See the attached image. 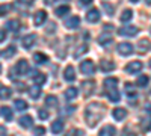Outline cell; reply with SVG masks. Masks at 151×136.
<instances>
[{"mask_svg":"<svg viewBox=\"0 0 151 136\" xmlns=\"http://www.w3.org/2000/svg\"><path fill=\"white\" fill-rule=\"evenodd\" d=\"M35 42H36V35H35V33H29V35H26V36L21 40V45H23L24 48H30Z\"/></svg>","mask_w":151,"mask_h":136,"instance_id":"obj_8","label":"cell"},{"mask_svg":"<svg viewBox=\"0 0 151 136\" xmlns=\"http://www.w3.org/2000/svg\"><path fill=\"white\" fill-rule=\"evenodd\" d=\"M82 89H83L85 97L92 95L94 91H95V82L94 80H85V82H82Z\"/></svg>","mask_w":151,"mask_h":136,"instance_id":"obj_3","label":"cell"},{"mask_svg":"<svg viewBox=\"0 0 151 136\" xmlns=\"http://www.w3.org/2000/svg\"><path fill=\"white\" fill-rule=\"evenodd\" d=\"M150 67H151V60H150Z\"/></svg>","mask_w":151,"mask_h":136,"instance_id":"obj_53","label":"cell"},{"mask_svg":"<svg viewBox=\"0 0 151 136\" xmlns=\"http://www.w3.org/2000/svg\"><path fill=\"white\" fill-rule=\"evenodd\" d=\"M15 53H17V48H15L14 45H9L6 50L3 52V56H5V58H11L12 55H15Z\"/></svg>","mask_w":151,"mask_h":136,"instance_id":"obj_36","label":"cell"},{"mask_svg":"<svg viewBox=\"0 0 151 136\" xmlns=\"http://www.w3.org/2000/svg\"><path fill=\"white\" fill-rule=\"evenodd\" d=\"M116 86H118V79H116V77H107V79L104 80V88H106L107 91L116 89Z\"/></svg>","mask_w":151,"mask_h":136,"instance_id":"obj_14","label":"cell"},{"mask_svg":"<svg viewBox=\"0 0 151 136\" xmlns=\"http://www.w3.org/2000/svg\"><path fill=\"white\" fill-rule=\"evenodd\" d=\"M5 135H6V129L0 126V136H5Z\"/></svg>","mask_w":151,"mask_h":136,"instance_id":"obj_47","label":"cell"},{"mask_svg":"<svg viewBox=\"0 0 151 136\" xmlns=\"http://www.w3.org/2000/svg\"><path fill=\"white\" fill-rule=\"evenodd\" d=\"M145 112H148V114L151 115V104H147V106H145Z\"/></svg>","mask_w":151,"mask_h":136,"instance_id":"obj_48","label":"cell"},{"mask_svg":"<svg viewBox=\"0 0 151 136\" xmlns=\"http://www.w3.org/2000/svg\"><path fill=\"white\" fill-rule=\"evenodd\" d=\"M86 52H88V45H86V44H82V45H80V47L77 48V50L74 52L73 58H76V59H79V58H80V56H83V55H85Z\"/></svg>","mask_w":151,"mask_h":136,"instance_id":"obj_26","label":"cell"},{"mask_svg":"<svg viewBox=\"0 0 151 136\" xmlns=\"http://www.w3.org/2000/svg\"><path fill=\"white\" fill-rule=\"evenodd\" d=\"M115 133H116V129L113 126H106L100 130L98 136H115Z\"/></svg>","mask_w":151,"mask_h":136,"instance_id":"obj_15","label":"cell"},{"mask_svg":"<svg viewBox=\"0 0 151 136\" xmlns=\"http://www.w3.org/2000/svg\"><path fill=\"white\" fill-rule=\"evenodd\" d=\"M125 91H127V95H130V97H132V95H133V97L136 95V92H134V89L132 88V85H130V83L125 85Z\"/></svg>","mask_w":151,"mask_h":136,"instance_id":"obj_39","label":"cell"},{"mask_svg":"<svg viewBox=\"0 0 151 136\" xmlns=\"http://www.w3.org/2000/svg\"><path fill=\"white\" fill-rule=\"evenodd\" d=\"M47 20V12L45 11H36V14L33 15V24L35 26H42Z\"/></svg>","mask_w":151,"mask_h":136,"instance_id":"obj_7","label":"cell"},{"mask_svg":"<svg viewBox=\"0 0 151 136\" xmlns=\"http://www.w3.org/2000/svg\"><path fill=\"white\" fill-rule=\"evenodd\" d=\"M148 48H150V41L147 38H142L139 42H137V52L139 53H147Z\"/></svg>","mask_w":151,"mask_h":136,"instance_id":"obj_19","label":"cell"},{"mask_svg":"<svg viewBox=\"0 0 151 136\" xmlns=\"http://www.w3.org/2000/svg\"><path fill=\"white\" fill-rule=\"evenodd\" d=\"M132 17H133V11L132 9H125V11H122V14H121V21L127 23V21L132 20Z\"/></svg>","mask_w":151,"mask_h":136,"instance_id":"obj_27","label":"cell"},{"mask_svg":"<svg viewBox=\"0 0 151 136\" xmlns=\"http://www.w3.org/2000/svg\"><path fill=\"white\" fill-rule=\"evenodd\" d=\"M142 68H144V64L141 62V60H133V62H130V64L125 65V71L130 73V74H136V73H139Z\"/></svg>","mask_w":151,"mask_h":136,"instance_id":"obj_5","label":"cell"},{"mask_svg":"<svg viewBox=\"0 0 151 136\" xmlns=\"http://www.w3.org/2000/svg\"><path fill=\"white\" fill-rule=\"evenodd\" d=\"M44 133H45V129H44V127H36V129H35V132H33V135H35V136H42Z\"/></svg>","mask_w":151,"mask_h":136,"instance_id":"obj_40","label":"cell"},{"mask_svg":"<svg viewBox=\"0 0 151 136\" xmlns=\"http://www.w3.org/2000/svg\"><path fill=\"white\" fill-rule=\"evenodd\" d=\"M82 135V132H77V130H71L68 135H65V136H80Z\"/></svg>","mask_w":151,"mask_h":136,"instance_id":"obj_43","label":"cell"},{"mask_svg":"<svg viewBox=\"0 0 151 136\" xmlns=\"http://www.w3.org/2000/svg\"><path fill=\"white\" fill-rule=\"evenodd\" d=\"M0 115H2L6 121H12V118H14V115H12V110H11L8 106H2V107H0Z\"/></svg>","mask_w":151,"mask_h":136,"instance_id":"obj_18","label":"cell"},{"mask_svg":"<svg viewBox=\"0 0 151 136\" xmlns=\"http://www.w3.org/2000/svg\"><path fill=\"white\" fill-rule=\"evenodd\" d=\"M11 95H12V91L8 86L0 85V100H8V98H11Z\"/></svg>","mask_w":151,"mask_h":136,"instance_id":"obj_20","label":"cell"},{"mask_svg":"<svg viewBox=\"0 0 151 136\" xmlns=\"http://www.w3.org/2000/svg\"><path fill=\"white\" fill-rule=\"evenodd\" d=\"M29 94H30V97L33 98V100H38V98L41 97V89L38 88V86H33V88H30Z\"/></svg>","mask_w":151,"mask_h":136,"instance_id":"obj_35","label":"cell"},{"mask_svg":"<svg viewBox=\"0 0 151 136\" xmlns=\"http://www.w3.org/2000/svg\"><path fill=\"white\" fill-rule=\"evenodd\" d=\"M91 3H92V0H80V5H83V6H88Z\"/></svg>","mask_w":151,"mask_h":136,"instance_id":"obj_44","label":"cell"},{"mask_svg":"<svg viewBox=\"0 0 151 136\" xmlns=\"http://www.w3.org/2000/svg\"><path fill=\"white\" fill-rule=\"evenodd\" d=\"M20 126L24 127V129L32 127V126H33V118H32L30 115H24V117H21V119H20Z\"/></svg>","mask_w":151,"mask_h":136,"instance_id":"obj_16","label":"cell"},{"mask_svg":"<svg viewBox=\"0 0 151 136\" xmlns=\"http://www.w3.org/2000/svg\"><path fill=\"white\" fill-rule=\"evenodd\" d=\"M103 114H104V107L100 103L88 104V107L85 110V119L88 122V126H89V127L97 126V122L103 118Z\"/></svg>","mask_w":151,"mask_h":136,"instance_id":"obj_1","label":"cell"},{"mask_svg":"<svg viewBox=\"0 0 151 136\" xmlns=\"http://www.w3.org/2000/svg\"><path fill=\"white\" fill-rule=\"evenodd\" d=\"M141 127L144 132H150L151 130V117H145L141 119Z\"/></svg>","mask_w":151,"mask_h":136,"instance_id":"obj_24","label":"cell"},{"mask_svg":"<svg viewBox=\"0 0 151 136\" xmlns=\"http://www.w3.org/2000/svg\"><path fill=\"white\" fill-rule=\"evenodd\" d=\"M11 11V5H0V15H6Z\"/></svg>","mask_w":151,"mask_h":136,"instance_id":"obj_38","label":"cell"},{"mask_svg":"<svg viewBox=\"0 0 151 136\" xmlns=\"http://www.w3.org/2000/svg\"><path fill=\"white\" fill-rule=\"evenodd\" d=\"M65 26L68 29H76V27H79L80 26V18L77 15H74V17H70L65 20Z\"/></svg>","mask_w":151,"mask_h":136,"instance_id":"obj_11","label":"cell"},{"mask_svg":"<svg viewBox=\"0 0 151 136\" xmlns=\"http://www.w3.org/2000/svg\"><path fill=\"white\" fill-rule=\"evenodd\" d=\"M0 73H2V65H0Z\"/></svg>","mask_w":151,"mask_h":136,"instance_id":"obj_52","label":"cell"},{"mask_svg":"<svg viewBox=\"0 0 151 136\" xmlns=\"http://www.w3.org/2000/svg\"><path fill=\"white\" fill-rule=\"evenodd\" d=\"M33 60H35L36 64H45L47 60H48V56H45V55L41 53V52H38V53L33 55Z\"/></svg>","mask_w":151,"mask_h":136,"instance_id":"obj_22","label":"cell"},{"mask_svg":"<svg viewBox=\"0 0 151 136\" xmlns=\"http://www.w3.org/2000/svg\"><path fill=\"white\" fill-rule=\"evenodd\" d=\"M148 82H150V77H148V76H145V74H142V76L137 77L136 85H137V86H142V88H144V86H147V85H148Z\"/></svg>","mask_w":151,"mask_h":136,"instance_id":"obj_33","label":"cell"},{"mask_svg":"<svg viewBox=\"0 0 151 136\" xmlns=\"http://www.w3.org/2000/svg\"><path fill=\"white\" fill-rule=\"evenodd\" d=\"M130 2H133V3H136V2H139V0H130Z\"/></svg>","mask_w":151,"mask_h":136,"instance_id":"obj_51","label":"cell"},{"mask_svg":"<svg viewBox=\"0 0 151 136\" xmlns=\"http://www.w3.org/2000/svg\"><path fill=\"white\" fill-rule=\"evenodd\" d=\"M118 53L121 56H129L133 53V45L130 42H121L118 44Z\"/></svg>","mask_w":151,"mask_h":136,"instance_id":"obj_6","label":"cell"},{"mask_svg":"<svg viewBox=\"0 0 151 136\" xmlns=\"http://www.w3.org/2000/svg\"><path fill=\"white\" fill-rule=\"evenodd\" d=\"M64 79H65L67 82H73V80L76 79V71H74L73 67H67V68L64 70Z\"/></svg>","mask_w":151,"mask_h":136,"instance_id":"obj_17","label":"cell"},{"mask_svg":"<svg viewBox=\"0 0 151 136\" xmlns=\"http://www.w3.org/2000/svg\"><path fill=\"white\" fill-rule=\"evenodd\" d=\"M118 33L121 36H134L137 33V27L136 26H125V27H121L118 30Z\"/></svg>","mask_w":151,"mask_h":136,"instance_id":"obj_9","label":"cell"},{"mask_svg":"<svg viewBox=\"0 0 151 136\" xmlns=\"http://www.w3.org/2000/svg\"><path fill=\"white\" fill-rule=\"evenodd\" d=\"M14 106H15L17 110H26L27 109V103L24 100H21V98H17V100L14 101Z\"/></svg>","mask_w":151,"mask_h":136,"instance_id":"obj_32","label":"cell"},{"mask_svg":"<svg viewBox=\"0 0 151 136\" xmlns=\"http://www.w3.org/2000/svg\"><path fill=\"white\" fill-rule=\"evenodd\" d=\"M38 114H40V118H41V119H47V118H48V114L45 112L44 109H40V112H38Z\"/></svg>","mask_w":151,"mask_h":136,"instance_id":"obj_41","label":"cell"},{"mask_svg":"<svg viewBox=\"0 0 151 136\" xmlns=\"http://www.w3.org/2000/svg\"><path fill=\"white\" fill-rule=\"evenodd\" d=\"M107 97H109V100L110 101H119V98H121V92H118L116 89H110L109 92H107Z\"/></svg>","mask_w":151,"mask_h":136,"instance_id":"obj_25","label":"cell"},{"mask_svg":"<svg viewBox=\"0 0 151 136\" xmlns=\"http://www.w3.org/2000/svg\"><path fill=\"white\" fill-rule=\"evenodd\" d=\"M56 15L58 17H64L65 14H68V12H70V8L67 6V5H64V6H59V8H56Z\"/></svg>","mask_w":151,"mask_h":136,"instance_id":"obj_34","label":"cell"},{"mask_svg":"<svg viewBox=\"0 0 151 136\" xmlns=\"http://www.w3.org/2000/svg\"><path fill=\"white\" fill-rule=\"evenodd\" d=\"M76 97H77V89H76V88H68L67 91H65V98H67V100H74V98Z\"/></svg>","mask_w":151,"mask_h":136,"instance_id":"obj_31","label":"cell"},{"mask_svg":"<svg viewBox=\"0 0 151 136\" xmlns=\"http://www.w3.org/2000/svg\"><path fill=\"white\" fill-rule=\"evenodd\" d=\"M45 104L50 107H56L58 106V97L56 95H47L45 97Z\"/></svg>","mask_w":151,"mask_h":136,"instance_id":"obj_28","label":"cell"},{"mask_svg":"<svg viewBox=\"0 0 151 136\" xmlns=\"http://www.w3.org/2000/svg\"><path fill=\"white\" fill-rule=\"evenodd\" d=\"M103 8H104V11H106V14H107V15H113V14H115V9H113L112 5L103 3Z\"/></svg>","mask_w":151,"mask_h":136,"instance_id":"obj_37","label":"cell"},{"mask_svg":"<svg viewBox=\"0 0 151 136\" xmlns=\"http://www.w3.org/2000/svg\"><path fill=\"white\" fill-rule=\"evenodd\" d=\"M98 42L101 44V45H107L109 42H112V36L109 33H103V35H100L98 36Z\"/></svg>","mask_w":151,"mask_h":136,"instance_id":"obj_30","label":"cell"},{"mask_svg":"<svg viewBox=\"0 0 151 136\" xmlns=\"http://www.w3.org/2000/svg\"><path fill=\"white\" fill-rule=\"evenodd\" d=\"M86 20L89 21V23H97L100 20V11L98 9H91L86 14Z\"/></svg>","mask_w":151,"mask_h":136,"instance_id":"obj_13","label":"cell"},{"mask_svg":"<svg viewBox=\"0 0 151 136\" xmlns=\"http://www.w3.org/2000/svg\"><path fill=\"white\" fill-rule=\"evenodd\" d=\"M14 71L17 74H20V76L29 73V62H27L26 59H20L18 62H17V65H15V68H14Z\"/></svg>","mask_w":151,"mask_h":136,"instance_id":"obj_4","label":"cell"},{"mask_svg":"<svg viewBox=\"0 0 151 136\" xmlns=\"http://www.w3.org/2000/svg\"><path fill=\"white\" fill-rule=\"evenodd\" d=\"M5 38H6V33H5L3 30H0V42L5 41Z\"/></svg>","mask_w":151,"mask_h":136,"instance_id":"obj_45","label":"cell"},{"mask_svg":"<svg viewBox=\"0 0 151 136\" xmlns=\"http://www.w3.org/2000/svg\"><path fill=\"white\" fill-rule=\"evenodd\" d=\"M17 86H18V89H23V91H24V89L27 88V86L24 85V83H17Z\"/></svg>","mask_w":151,"mask_h":136,"instance_id":"obj_46","label":"cell"},{"mask_svg":"<svg viewBox=\"0 0 151 136\" xmlns=\"http://www.w3.org/2000/svg\"><path fill=\"white\" fill-rule=\"evenodd\" d=\"M112 115H113V118H115L116 121H122L125 117H127V110H125L124 107H116V109H113Z\"/></svg>","mask_w":151,"mask_h":136,"instance_id":"obj_12","label":"cell"},{"mask_svg":"<svg viewBox=\"0 0 151 136\" xmlns=\"http://www.w3.org/2000/svg\"><path fill=\"white\" fill-rule=\"evenodd\" d=\"M62 129H64V122H62L60 119H56L53 124H52V132L53 133H60Z\"/></svg>","mask_w":151,"mask_h":136,"instance_id":"obj_29","label":"cell"},{"mask_svg":"<svg viewBox=\"0 0 151 136\" xmlns=\"http://www.w3.org/2000/svg\"><path fill=\"white\" fill-rule=\"evenodd\" d=\"M100 68H101V71H104V73H109V71L115 70V64H113V60L101 59V62H100Z\"/></svg>","mask_w":151,"mask_h":136,"instance_id":"obj_10","label":"cell"},{"mask_svg":"<svg viewBox=\"0 0 151 136\" xmlns=\"http://www.w3.org/2000/svg\"><path fill=\"white\" fill-rule=\"evenodd\" d=\"M6 26H8V29L12 30V32H18L20 27H21V23H20V20H11V21H8Z\"/></svg>","mask_w":151,"mask_h":136,"instance_id":"obj_21","label":"cell"},{"mask_svg":"<svg viewBox=\"0 0 151 136\" xmlns=\"http://www.w3.org/2000/svg\"><path fill=\"white\" fill-rule=\"evenodd\" d=\"M45 80H47V77H45V74H42V73H35V76H33V82H35V85H44L45 83Z\"/></svg>","mask_w":151,"mask_h":136,"instance_id":"obj_23","label":"cell"},{"mask_svg":"<svg viewBox=\"0 0 151 136\" xmlns=\"http://www.w3.org/2000/svg\"><path fill=\"white\" fill-rule=\"evenodd\" d=\"M55 2H56V0H44V3H45V5H53Z\"/></svg>","mask_w":151,"mask_h":136,"instance_id":"obj_49","label":"cell"},{"mask_svg":"<svg viewBox=\"0 0 151 136\" xmlns=\"http://www.w3.org/2000/svg\"><path fill=\"white\" fill-rule=\"evenodd\" d=\"M55 30H56V24L50 23V27H47V33H55Z\"/></svg>","mask_w":151,"mask_h":136,"instance_id":"obj_42","label":"cell"},{"mask_svg":"<svg viewBox=\"0 0 151 136\" xmlns=\"http://www.w3.org/2000/svg\"><path fill=\"white\" fill-rule=\"evenodd\" d=\"M95 64L92 62L91 59H86V60H83V62L80 64V71L85 74V76H92V74L95 73Z\"/></svg>","mask_w":151,"mask_h":136,"instance_id":"obj_2","label":"cell"},{"mask_svg":"<svg viewBox=\"0 0 151 136\" xmlns=\"http://www.w3.org/2000/svg\"><path fill=\"white\" fill-rule=\"evenodd\" d=\"M145 2H147V5H151V0H145Z\"/></svg>","mask_w":151,"mask_h":136,"instance_id":"obj_50","label":"cell"}]
</instances>
